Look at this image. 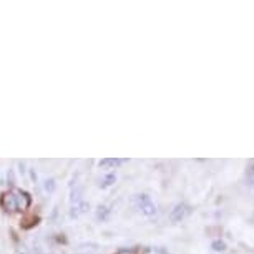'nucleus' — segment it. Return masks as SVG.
Returning a JSON list of instances; mask_svg holds the SVG:
<instances>
[{"label": "nucleus", "instance_id": "nucleus-1", "mask_svg": "<svg viewBox=\"0 0 254 254\" xmlns=\"http://www.w3.org/2000/svg\"><path fill=\"white\" fill-rule=\"evenodd\" d=\"M136 201H138V206H140L143 214H146V216H153V214L156 213V206L148 194H140L136 198Z\"/></svg>", "mask_w": 254, "mask_h": 254}, {"label": "nucleus", "instance_id": "nucleus-2", "mask_svg": "<svg viewBox=\"0 0 254 254\" xmlns=\"http://www.w3.org/2000/svg\"><path fill=\"white\" fill-rule=\"evenodd\" d=\"M13 196H15V201H17V209L18 211H23L30 206V196H28L25 191L22 190H13L12 191Z\"/></svg>", "mask_w": 254, "mask_h": 254}, {"label": "nucleus", "instance_id": "nucleus-3", "mask_svg": "<svg viewBox=\"0 0 254 254\" xmlns=\"http://www.w3.org/2000/svg\"><path fill=\"white\" fill-rule=\"evenodd\" d=\"M186 213H188V206L186 204H176L173 209H171L170 213V219L173 223H180L181 219L186 216Z\"/></svg>", "mask_w": 254, "mask_h": 254}, {"label": "nucleus", "instance_id": "nucleus-4", "mask_svg": "<svg viewBox=\"0 0 254 254\" xmlns=\"http://www.w3.org/2000/svg\"><path fill=\"white\" fill-rule=\"evenodd\" d=\"M2 208L7 211V213H13L17 211V201L13 193H5L2 196Z\"/></svg>", "mask_w": 254, "mask_h": 254}, {"label": "nucleus", "instance_id": "nucleus-5", "mask_svg": "<svg viewBox=\"0 0 254 254\" xmlns=\"http://www.w3.org/2000/svg\"><path fill=\"white\" fill-rule=\"evenodd\" d=\"M97 251H98V244L85 243V244H80V246L75 249V254H93Z\"/></svg>", "mask_w": 254, "mask_h": 254}, {"label": "nucleus", "instance_id": "nucleus-6", "mask_svg": "<svg viewBox=\"0 0 254 254\" xmlns=\"http://www.w3.org/2000/svg\"><path fill=\"white\" fill-rule=\"evenodd\" d=\"M211 248L216 253H223V251H226V243L221 241V239H216V241L211 243Z\"/></svg>", "mask_w": 254, "mask_h": 254}, {"label": "nucleus", "instance_id": "nucleus-7", "mask_svg": "<svg viewBox=\"0 0 254 254\" xmlns=\"http://www.w3.org/2000/svg\"><path fill=\"white\" fill-rule=\"evenodd\" d=\"M246 181L251 186H254V165L246 168Z\"/></svg>", "mask_w": 254, "mask_h": 254}, {"label": "nucleus", "instance_id": "nucleus-8", "mask_svg": "<svg viewBox=\"0 0 254 254\" xmlns=\"http://www.w3.org/2000/svg\"><path fill=\"white\" fill-rule=\"evenodd\" d=\"M115 175H108V176H105V180L102 181V183H100V186H102V188H108V186H112L113 183H115Z\"/></svg>", "mask_w": 254, "mask_h": 254}, {"label": "nucleus", "instance_id": "nucleus-9", "mask_svg": "<svg viewBox=\"0 0 254 254\" xmlns=\"http://www.w3.org/2000/svg\"><path fill=\"white\" fill-rule=\"evenodd\" d=\"M44 190L47 191V193H54V190H55V180H45V183H44Z\"/></svg>", "mask_w": 254, "mask_h": 254}, {"label": "nucleus", "instance_id": "nucleus-10", "mask_svg": "<svg viewBox=\"0 0 254 254\" xmlns=\"http://www.w3.org/2000/svg\"><path fill=\"white\" fill-rule=\"evenodd\" d=\"M120 163H123V160H102V161H100V166H102V168H107V166L120 165Z\"/></svg>", "mask_w": 254, "mask_h": 254}, {"label": "nucleus", "instance_id": "nucleus-11", "mask_svg": "<svg viewBox=\"0 0 254 254\" xmlns=\"http://www.w3.org/2000/svg\"><path fill=\"white\" fill-rule=\"evenodd\" d=\"M107 214H108V209L105 208V206H100V208H98V213H97V218H98V219H105V218H107Z\"/></svg>", "mask_w": 254, "mask_h": 254}, {"label": "nucleus", "instance_id": "nucleus-12", "mask_svg": "<svg viewBox=\"0 0 254 254\" xmlns=\"http://www.w3.org/2000/svg\"><path fill=\"white\" fill-rule=\"evenodd\" d=\"M7 180H8V185H13V183H15V180H13V171H12V170H8Z\"/></svg>", "mask_w": 254, "mask_h": 254}, {"label": "nucleus", "instance_id": "nucleus-13", "mask_svg": "<svg viewBox=\"0 0 254 254\" xmlns=\"http://www.w3.org/2000/svg\"><path fill=\"white\" fill-rule=\"evenodd\" d=\"M18 168H20V170H18V171H20V175H25V163L18 161Z\"/></svg>", "mask_w": 254, "mask_h": 254}, {"label": "nucleus", "instance_id": "nucleus-14", "mask_svg": "<svg viewBox=\"0 0 254 254\" xmlns=\"http://www.w3.org/2000/svg\"><path fill=\"white\" fill-rule=\"evenodd\" d=\"M117 254H133V251H128V249H123V251H118Z\"/></svg>", "mask_w": 254, "mask_h": 254}]
</instances>
